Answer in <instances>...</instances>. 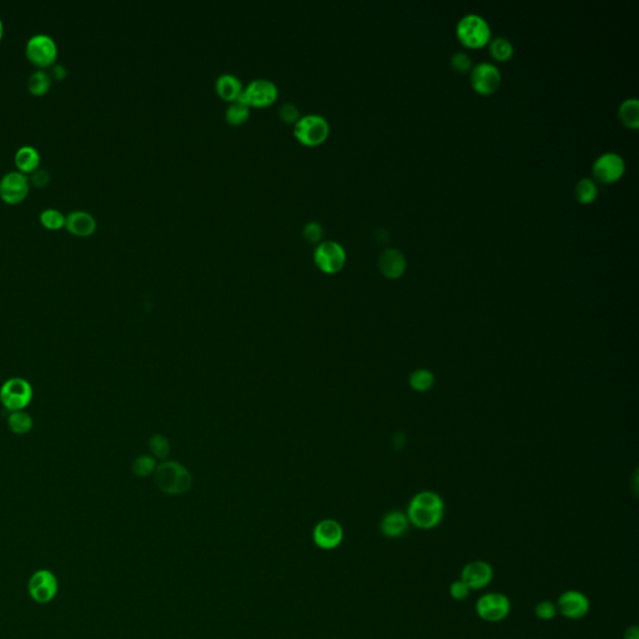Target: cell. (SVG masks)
<instances>
[{"instance_id":"1","label":"cell","mask_w":639,"mask_h":639,"mask_svg":"<svg viewBox=\"0 0 639 639\" xmlns=\"http://www.w3.org/2000/svg\"><path fill=\"white\" fill-rule=\"evenodd\" d=\"M406 515L409 523L414 527L420 529H433L444 518V499L435 492H420L411 499Z\"/></svg>"},{"instance_id":"2","label":"cell","mask_w":639,"mask_h":639,"mask_svg":"<svg viewBox=\"0 0 639 639\" xmlns=\"http://www.w3.org/2000/svg\"><path fill=\"white\" fill-rule=\"evenodd\" d=\"M154 479L160 491L167 495L185 493L189 491L193 483L189 471L181 463L175 461H166L156 466Z\"/></svg>"},{"instance_id":"3","label":"cell","mask_w":639,"mask_h":639,"mask_svg":"<svg viewBox=\"0 0 639 639\" xmlns=\"http://www.w3.org/2000/svg\"><path fill=\"white\" fill-rule=\"evenodd\" d=\"M456 33L458 40L465 47L472 49L485 47L491 38L490 25L485 19L476 14L463 17L457 24Z\"/></svg>"},{"instance_id":"4","label":"cell","mask_w":639,"mask_h":639,"mask_svg":"<svg viewBox=\"0 0 639 639\" xmlns=\"http://www.w3.org/2000/svg\"><path fill=\"white\" fill-rule=\"evenodd\" d=\"M33 400V387L23 377L6 379L0 389V403L10 412L24 411Z\"/></svg>"},{"instance_id":"5","label":"cell","mask_w":639,"mask_h":639,"mask_svg":"<svg viewBox=\"0 0 639 639\" xmlns=\"http://www.w3.org/2000/svg\"><path fill=\"white\" fill-rule=\"evenodd\" d=\"M329 131L330 125L324 116L310 114L297 120L294 134L299 142L308 146H314L325 140Z\"/></svg>"},{"instance_id":"6","label":"cell","mask_w":639,"mask_h":639,"mask_svg":"<svg viewBox=\"0 0 639 639\" xmlns=\"http://www.w3.org/2000/svg\"><path fill=\"white\" fill-rule=\"evenodd\" d=\"M474 610L482 621L498 623L511 613V601L502 593H486L476 602Z\"/></svg>"},{"instance_id":"7","label":"cell","mask_w":639,"mask_h":639,"mask_svg":"<svg viewBox=\"0 0 639 639\" xmlns=\"http://www.w3.org/2000/svg\"><path fill=\"white\" fill-rule=\"evenodd\" d=\"M278 88L267 79H256L243 90L237 100L248 107H266L276 100Z\"/></svg>"},{"instance_id":"8","label":"cell","mask_w":639,"mask_h":639,"mask_svg":"<svg viewBox=\"0 0 639 639\" xmlns=\"http://www.w3.org/2000/svg\"><path fill=\"white\" fill-rule=\"evenodd\" d=\"M315 264L321 271L335 273L343 269L346 262V253L336 241H324L315 250Z\"/></svg>"},{"instance_id":"9","label":"cell","mask_w":639,"mask_h":639,"mask_svg":"<svg viewBox=\"0 0 639 639\" xmlns=\"http://www.w3.org/2000/svg\"><path fill=\"white\" fill-rule=\"evenodd\" d=\"M57 593L58 580L53 572L47 569H39L31 576L29 580V594L36 603L45 604L52 602Z\"/></svg>"},{"instance_id":"10","label":"cell","mask_w":639,"mask_h":639,"mask_svg":"<svg viewBox=\"0 0 639 639\" xmlns=\"http://www.w3.org/2000/svg\"><path fill=\"white\" fill-rule=\"evenodd\" d=\"M556 606L557 612L559 615H562L567 619H573V621L582 619L583 617H586L591 608L589 599L587 598L586 594H583L580 591H574V589H569L563 592L558 598Z\"/></svg>"},{"instance_id":"11","label":"cell","mask_w":639,"mask_h":639,"mask_svg":"<svg viewBox=\"0 0 639 639\" xmlns=\"http://www.w3.org/2000/svg\"><path fill=\"white\" fill-rule=\"evenodd\" d=\"M57 44L52 36L36 34L31 36L27 44V55L36 66H50L57 58Z\"/></svg>"},{"instance_id":"12","label":"cell","mask_w":639,"mask_h":639,"mask_svg":"<svg viewBox=\"0 0 639 639\" xmlns=\"http://www.w3.org/2000/svg\"><path fill=\"white\" fill-rule=\"evenodd\" d=\"M501 73L490 63H481L471 71V84L476 93L491 95L501 85Z\"/></svg>"},{"instance_id":"13","label":"cell","mask_w":639,"mask_h":639,"mask_svg":"<svg viewBox=\"0 0 639 639\" xmlns=\"http://www.w3.org/2000/svg\"><path fill=\"white\" fill-rule=\"evenodd\" d=\"M624 161L621 156L615 153H607L601 155L594 165H593V175L599 183H612L622 178L624 174Z\"/></svg>"},{"instance_id":"14","label":"cell","mask_w":639,"mask_h":639,"mask_svg":"<svg viewBox=\"0 0 639 639\" xmlns=\"http://www.w3.org/2000/svg\"><path fill=\"white\" fill-rule=\"evenodd\" d=\"M493 569L486 561H472L467 563L461 572V580L471 591H477L488 586L493 580Z\"/></svg>"},{"instance_id":"15","label":"cell","mask_w":639,"mask_h":639,"mask_svg":"<svg viewBox=\"0 0 639 639\" xmlns=\"http://www.w3.org/2000/svg\"><path fill=\"white\" fill-rule=\"evenodd\" d=\"M29 191L28 178L19 172H10L6 174L0 180V196L6 202H22Z\"/></svg>"},{"instance_id":"16","label":"cell","mask_w":639,"mask_h":639,"mask_svg":"<svg viewBox=\"0 0 639 639\" xmlns=\"http://www.w3.org/2000/svg\"><path fill=\"white\" fill-rule=\"evenodd\" d=\"M343 527L333 520H325L315 527L314 541L322 550H333L343 542Z\"/></svg>"},{"instance_id":"17","label":"cell","mask_w":639,"mask_h":639,"mask_svg":"<svg viewBox=\"0 0 639 639\" xmlns=\"http://www.w3.org/2000/svg\"><path fill=\"white\" fill-rule=\"evenodd\" d=\"M406 257L398 250L387 249L379 255V269L385 278L391 280L401 278L406 271Z\"/></svg>"},{"instance_id":"18","label":"cell","mask_w":639,"mask_h":639,"mask_svg":"<svg viewBox=\"0 0 639 639\" xmlns=\"http://www.w3.org/2000/svg\"><path fill=\"white\" fill-rule=\"evenodd\" d=\"M66 225L73 234L87 236L95 230L96 221L91 213L83 210H74L66 216Z\"/></svg>"},{"instance_id":"19","label":"cell","mask_w":639,"mask_h":639,"mask_svg":"<svg viewBox=\"0 0 639 639\" xmlns=\"http://www.w3.org/2000/svg\"><path fill=\"white\" fill-rule=\"evenodd\" d=\"M407 515L400 511H391L381 521V532L389 539L401 537L409 528Z\"/></svg>"},{"instance_id":"20","label":"cell","mask_w":639,"mask_h":639,"mask_svg":"<svg viewBox=\"0 0 639 639\" xmlns=\"http://www.w3.org/2000/svg\"><path fill=\"white\" fill-rule=\"evenodd\" d=\"M216 90L225 100L235 101L243 93V84L232 74H223L216 80Z\"/></svg>"},{"instance_id":"21","label":"cell","mask_w":639,"mask_h":639,"mask_svg":"<svg viewBox=\"0 0 639 639\" xmlns=\"http://www.w3.org/2000/svg\"><path fill=\"white\" fill-rule=\"evenodd\" d=\"M40 155L38 150L30 145L22 146L15 154V163L20 170L23 172H33L36 166L39 165Z\"/></svg>"},{"instance_id":"22","label":"cell","mask_w":639,"mask_h":639,"mask_svg":"<svg viewBox=\"0 0 639 639\" xmlns=\"http://www.w3.org/2000/svg\"><path fill=\"white\" fill-rule=\"evenodd\" d=\"M618 116L627 128L638 129L639 101L637 99H627L623 101L618 110Z\"/></svg>"},{"instance_id":"23","label":"cell","mask_w":639,"mask_h":639,"mask_svg":"<svg viewBox=\"0 0 639 639\" xmlns=\"http://www.w3.org/2000/svg\"><path fill=\"white\" fill-rule=\"evenodd\" d=\"M33 419L25 411H15L10 412L8 417V427L15 435H25L33 428Z\"/></svg>"},{"instance_id":"24","label":"cell","mask_w":639,"mask_h":639,"mask_svg":"<svg viewBox=\"0 0 639 639\" xmlns=\"http://www.w3.org/2000/svg\"><path fill=\"white\" fill-rule=\"evenodd\" d=\"M597 194V186L591 179H582L574 188L576 200L580 204H591L596 200Z\"/></svg>"},{"instance_id":"25","label":"cell","mask_w":639,"mask_h":639,"mask_svg":"<svg viewBox=\"0 0 639 639\" xmlns=\"http://www.w3.org/2000/svg\"><path fill=\"white\" fill-rule=\"evenodd\" d=\"M435 376L428 370H416L409 376V385L417 392H426L433 389Z\"/></svg>"},{"instance_id":"26","label":"cell","mask_w":639,"mask_h":639,"mask_svg":"<svg viewBox=\"0 0 639 639\" xmlns=\"http://www.w3.org/2000/svg\"><path fill=\"white\" fill-rule=\"evenodd\" d=\"M250 115V107L241 101H232L230 107L226 109V120L232 125L243 124Z\"/></svg>"},{"instance_id":"27","label":"cell","mask_w":639,"mask_h":639,"mask_svg":"<svg viewBox=\"0 0 639 639\" xmlns=\"http://www.w3.org/2000/svg\"><path fill=\"white\" fill-rule=\"evenodd\" d=\"M490 53L498 61H507L513 55V47L507 39L497 38L490 44Z\"/></svg>"},{"instance_id":"28","label":"cell","mask_w":639,"mask_h":639,"mask_svg":"<svg viewBox=\"0 0 639 639\" xmlns=\"http://www.w3.org/2000/svg\"><path fill=\"white\" fill-rule=\"evenodd\" d=\"M28 87H29L30 93L33 94H44L50 87V77L45 71H34L29 77Z\"/></svg>"},{"instance_id":"29","label":"cell","mask_w":639,"mask_h":639,"mask_svg":"<svg viewBox=\"0 0 639 639\" xmlns=\"http://www.w3.org/2000/svg\"><path fill=\"white\" fill-rule=\"evenodd\" d=\"M149 449L155 458L165 460L170 453V444L169 439L163 435H154L149 441Z\"/></svg>"},{"instance_id":"30","label":"cell","mask_w":639,"mask_h":639,"mask_svg":"<svg viewBox=\"0 0 639 639\" xmlns=\"http://www.w3.org/2000/svg\"><path fill=\"white\" fill-rule=\"evenodd\" d=\"M156 469V461L154 457L151 456H139L133 462V472L137 477H148L151 474H154Z\"/></svg>"},{"instance_id":"31","label":"cell","mask_w":639,"mask_h":639,"mask_svg":"<svg viewBox=\"0 0 639 639\" xmlns=\"http://www.w3.org/2000/svg\"><path fill=\"white\" fill-rule=\"evenodd\" d=\"M43 225L49 229H59L66 224V216L55 209H47L40 213Z\"/></svg>"},{"instance_id":"32","label":"cell","mask_w":639,"mask_h":639,"mask_svg":"<svg viewBox=\"0 0 639 639\" xmlns=\"http://www.w3.org/2000/svg\"><path fill=\"white\" fill-rule=\"evenodd\" d=\"M556 603L550 601H542L534 608V615L541 621H552L557 616Z\"/></svg>"},{"instance_id":"33","label":"cell","mask_w":639,"mask_h":639,"mask_svg":"<svg viewBox=\"0 0 639 639\" xmlns=\"http://www.w3.org/2000/svg\"><path fill=\"white\" fill-rule=\"evenodd\" d=\"M451 66H452L453 70L463 74V73H467L468 70H471L472 61H471V58L468 57L467 54L457 52L451 58Z\"/></svg>"},{"instance_id":"34","label":"cell","mask_w":639,"mask_h":639,"mask_svg":"<svg viewBox=\"0 0 639 639\" xmlns=\"http://www.w3.org/2000/svg\"><path fill=\"white\" fill-rule=\"evenodd\" d=\"M469 593H471V589L461 580H455V582L451 583L450 594L451 597L453 598L455 601L462 602V601L467 599Z\"/></svg>"},{"instance_id":"35","label":"cell","mask_w":639,"mask_h":639,"mask_svg":"<svg viewBox=\"0 0 639 639\" xmlns=\"http://www.w3.org/2000/svg\"><path fill=\"white\" fill-rule=\"evenodd\" d=\"M303 236L310 243H317L322 237V227L316 221H310L303 227Z\"/></svg>"},{"instance_id":"36","label":"cell","mask_w":639,"mask_h":639,"mask_svg":"<svg viewBox=\"0 0 639 639\" xmlns=\"http://www.w3.org/2000/svg\"><path fill=\"white\" fill-rule=\"evenodd\" d=\"M280 116L287 123H296L299 120V109L294 104L287 103L280 107Z\"/></svg>"},{"instance_id":"37","label":"cell","mask_w":639,"mask_h":639,"mask_svg":"<svg viewBox=\"0 0 639 639\" xmlns=\"http://www.w3.org/2000/svg\"><path fill=\"white\" fill-rule=\"evenodd\" d=\"M47 180H49V174L44 169H38L31 175V181L38 185V186H43L44 183H47Z\"/></svg>"},{"instance_id":"38","label":"cell","mask_w":639,"mask_h":639,"mask_svg":"<svg viewBox=\"0 0 639 639\" xmlns=\"http://www.w3.org/2000/svg\"><path fill=\"white\" fill-rule=\"evenodd\" d=\"M624 639H639V628L638 626H632V627H628L624 632Z\"/></svg>"},{"instance_id":"39","label":"cell","mask_w":639,"mask_h":639,"mask_svg":"<svg viewBox=\"0 0 639 639\" xmlns=\"http://www.w3.org/2000/svg\"><path fill=\"white\" fill-rule=\"evenodd\" d=\"M66 68L61 66V64L54 66L53 70H52V75H53L55 79H63V77H66Z\"/></svg>"},{"instance_id":"40","label":"cell","mask_w":639,"mask_h":639,"mask_svg":"<svg viewBox=\"0 0 639 639\" xmlns=\"http://www.w3.org/2000/svg\"><path fill=\"white\" fill-rule=\"evenodd\" d=\"M1 36H3V22L0 19V39H1Z\"/></svg>"}]
</instances>
